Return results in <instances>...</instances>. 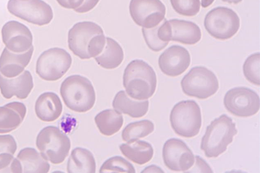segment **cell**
<instances>
[{"instance_id":"6da1fadb","label":"cell","mask_w":260,"mask_h":173,"mask_svg":"<svg viewBox=\"0 0 260 173\" xmlns=\"http://www.w3.org/2000/svg\"><path fill=\"white\" fill-rule=\"evenodd\" d=\"M69 49L81 59H89L102 53L106 37L100 25L91 21L79 22L69 31Z\"/></svg>"},{"instance_id":"7a4b0ae2","label":"cell","mask_w":260,"mask_h":173,"mask_svg":"<svg viewBox=\"0 0 260 173\" xmlns=\"http://www.w3.org/2000/svg\"><path fill=\"white\" fill-rule=\"evenodd\" d=\"M156 75L152 67L143 60L131 61L124 70L123 86L127 94L137 100H146L155 94Z\"/></svg>"},{"instance_id":"3957f363","label":"cell","mask_w":260,"mask_h":173,"mask_svg":"<svg viewBox=\"0 0 260 173\" xmlns=\"http://www.w3.org/2000/svg\"><path fill=\"white\" fill-rule=\"evenodd\" d=\"M236 125L226 114L212 121L202 137L201 149L208 158H216L227 150L236 135Z\"/></svg>"},{"instance_id":"277c9868","label":"cell","mask_w":260,"mask_h":173,"mask_svg":"<svg viewBox=\"0 0 260 173\" xmlns=\"http://www.w3.org/2000/svg\"><path fill=\"white\" fill-rule=\"evenodd\" d=\"M60 92L67 108L74 112L84 113L90 111L94 106V88L85 77L69 76L61 85Z\"/></svg>"},{"instance_id":"5b68a950","label":"cell","mask_w":260,"mask_h":173,"mask_svg":"<svg viewBox=\"0 0 260 173\" xmlns=\"http://www.w3.org/2000/svg\"><path fill=\"white\" fill-rule=\"evenodd\" d=\"M170 121L173 130L179 136L188 139L197 136L202 126L200 106L194 100L178 102L172 109Z\"/></svg>"},{"instance_id":"8992f818","label":"cell","mask_w":260,"mask_h":173,"mask_svg":"<svg viewBox=\"0 0 260 173\" xmlns=\"http://www.w3.org/2000/svg\"><path fill=\"white\" fill-rule=\"evenodd\" d=\"M37 147L41 155L53 164L62 163L68 156L71 142L58 127L48 126L38 134Z\"/></svg>"},{"instance_id":"52a82bcc","label":"cell","mask_w":260,"mask_h":173,"mask_svg":"<svg viewBox=\"0 0 260 173\" xmlns=\"http://www.w3.org/2000/svg\"><path fill=\"white\" fill-rule=\"evenodd\" d=\"M181 85L185 94L199 99L211 97L219 88L216 76L204 66L191 68L182 79Z\"/></svg>"},{"instance_id":"ba28073f","label":"cell","mask_w":260,"mask_h":173,"mask_svg":"<svg viewBox=\"0 0 260 173\" xmlns=\"http://www.w3.org/2000/svg\"><path fill=\"white\" fill-rule=\"evenodd\" d=\"M204 26L211 37L217 40H227L239 31L240 20L232 9L217 7L208 13L205 18Z\"/></svg>"},{"instance_id":"9c48e42d","label":"cell","mask_w":260,"mask_h":173,"mask_svg":"<svg viewBox=\"0 0 260 173\" xmlns=\"http://www.w3.org/2000/svg\"><path fill=\"white\" fill-rule=\"evenodd\" d=\"M72 64V56L66 50L52 48L38 57L36 72L44 81H57L69 71Z\"/></svg>"},{"instance_id":"30bf717a","label":"cell","mask_w":260,"mask_h":173,"mask_svg":"<svg viewBox=\"0 0 260 173\" xmlns=\"http://www.w3.org/2000/svg\"><path fill=\"white\" fill-rule=\"evenodd\" d=\"M8 9L15 17L39 26L50 24L53 18L52 8L43 0H9Z\"/></svg>"},{"instance_id":"8fae6325","label":"cell","mask_w":260,"mask_h":173,"mask_svg":"<svg viewBox=\"0 0 260 173\" xmlns=\"http://www.w3.org/2000/svg\"><path fill=\"white\" fill-rule=\"evenodd\" d=\"M223 103L231 114L239 117H249L259 111L260 100L257 93L252 89L238 87L226 93Z\"/></svg>"},{"instance_id":"7c38bea8","label":"cell","mask_w":260,"mask_h":173,"mask_svg":"<svg viewBox=\"0 0 260 173\" xmlns=\"http://www.w3.org/2000/svg\"><path fill=\"white\" fill-rule=\"evenodd\" d=\"M129 12L135 23L150 28L165 20L166 8L160 0H131Z\"/></svg>"},{"instance_id":"4fadbf2b","label":"cell","mask_w":260,"mask_h":173,"mask_svg":"<svg viewBox=\"0 0 260 173\" xmlns=\"http://www.w3.org/2000/svg\"><path fill=\"white\" fill-rule=\"evenodd\" d=\"M162 158L165 164L175 171L190 169L194 165L193 153L182 140L171 139L167 141L162 149Z\"/></svg>"},{"instance_id":"5bb4252c","label":"cell","mask_w":260,"mask_h":173,"mask_svg":"<svg viewBox=\"0 0 260 173\" xmlns=\"http://www.w3.org/2000/svg\"><path fill=\"white\" fill-rule=\"evenodd\" d=\"M2 39L6 48L16 53L26 52L33 46V35L26 25L10 21L3 25Z\"/></svg>"},{"instance_id":"9a60e30c","label":"cell","mask_w":260,"mask_h":173,"mask_svg":"<svg viewBox=\"0 0 260 173\" xmlns=\"http://www.w3.org/2000/svg\"><path fill=\"white\" fill-rule=\"evenodd\" d=\"M191 63L188 51L180 46H172L160 54L158 59L159 68L165 75L177 77L187 70Z\"/></svg>"},{"instance_id":"2e32d148","label":"cell","mask_w":260,"mask_h":173,"mask_svg":"<svg viewBox=\"0 0 260 173\" xmlns=\"http://www.w3.org/2000/svg\"><path fill=\"white\" fill-rule=\"evenodd\" d=\"M34 86L33 78L27 70L12 78H6L0 73V90L6 99L16 96L18 98L24 100L28 97Z\"/></svg>"},{"instance_id":"e0dca14e","label":"cell","mask_w":260,"mask_h":173,"mask_svg":"<svg viewBox=\"0 0 260 173\" xmlns=\"http://www.w3.org/2000/svg\"><path fill=\"white\" fill-rule=\"evenodd\" d=\"M34 47L32 46L26 52L16 53L5 48L0 56V73L6 78H15L24 72L29 64Z\"/></svg>"},{"instance_id":"ac0fdd59","label":"cell","mask_w":260,"mask_h":173,"mask_svg":"<svg viewBox=\"0 0 260 173\" xmlns=\"http://www.w3.org/2000/svg\"><path fill=\"white\" fill-rule=\"evenodd\" d=\"M170 41L183 44L194 45L202 37L200 27L194 22L174 19L168 21Z\"/></svg>"},{"instance_id":"d6986e66","label":"cell","mask_w":260,"mask_h":173,"mask_svg":"<svg viewBox=\"0 0 260 173\" xmlns=\"http://www.w3.org/2000/svg\"><path fill=\"white\" fill-rule=\"evenodd\" d=\"M35 113L44 122H53L62 114L63 106L59 96L47 92L41 94L35 103Z\"/></svg>"},{"instance_id":"ffe728a7","label":"cell","mask_w":260,"mask_h":173,"mask_svg":"<svg viewBox=\"0 0 260 173\" xmlns=\"http://www.w3.org/2000/svg\"><path fill=\"white\" fill-rule=\"evenodd\" d=\"M26 113V107L20 102H12L0 107V133L17 129L23 122Z\"/></svg>"},{"instance_id":"44dd1931","label":"cell","mask_w":260,"mask_h":173,"mask_svg":"<svg viewBox=\"0 0 260 173\" xmlns=\"http://www.w3.org/2000/svg\"><path fill=\"white\" fill-rule=\"evenodd\" d=\"M112 106L121 114L129 115L132 118H139L145 115L149 110L148 100H137L132 98L127 93L120 91L115 96Z\"/></svg>"},{"instance_id":"7402d4cb","label":"cell","mask_w":260,"mask_h":173,"mask_svg":"<svg viewBox=\"0 0 260 173\" xmlns=\"http://www.w3.org/2000/svg\"><path fill=\"white\" fill-rule=\"evenodd\" d=\"M17 159L21 163L22 172L47 173L50 170L49 163L35 149L27 147L22 149Z\"/></svg>"},{"instance_id":"603a6c76","label":"cell","mask_w":260,"mask_h":173,"mask_svg":"<svg viewBox=\"0 0 260 173\" xmlns=\"http://www.w3.org/2000/svg\"><path fill=\"white\" fill-rule=\"evenodd\" d=\"M69 173H94L96 163L92 153L86 149L77 147L71 153L67 163Z\"/></svg>"},{"instance_id":"cb8c5ba5","label":"cell","mask_w":260,"mask_h":173,"mask_svg":"<svg viewBox=\"0 0 260 173\" xmlns=\"http://www.w3.org/2000/svg\"><path fill=\"white\" fill-rule=\"evenodd\" d=\"M122 154L130 161L140 165L149 162L153 156V149L149 143L136 140L122 144L120 146Z\"/></svg>"},{"instance_id":"d4e9b609","label":"cell","mask_w":260,"mask_h":173,"mask_svg":"<svg viewBox=\"0 0 260 173\" xmlns=\"http://www.w3.org/2000/svg\"><path fill=\"white\" fill-rule=\"evenodd\" d=\"M95 61L102 68L112 70L119 66L124 59V52L120 45L111 38H106L104 50L95 57Z\"/></svg>"},{"instance_id":"484cf974","label":"cell","mask_w":260,"mask_h":173,"mask_svg":"<svg viewBox=\"0 0 260 173\" xmlns=\"http://www.w3.org/2000/svg\"><path fill=\"white\" fill-rule=\"evenodd\" d=\"M95 123L102 134L110 136L121 129L124 120L120 112L114 110H107L96 115Z\"/></svg>"},{"instance_id":"4316f807","label":"cell","mask_w":260,"mask_h":173,"mask_svg":"<svg viewBox=\"0 0 260 173\" xmlns=\"http://www.w3.org/2000/svg\"><path fill=\"white\" fill-rule=\"evenodd\" d=\"M155 126L152 121L147 120L137 121L127 125L122 132V139L130 143L148 136L152 133Z\"/></svg>"},{"instance_id":"83f0119b","label":"cell","mask_w":260,"mask_h":173,"mask_svg":"<svg viewBox=\"0 0 260 173\" xmlns=\"http://www.w3.org/2000/svg\"><path fill=\"white\" fill-rule=\"evenodd\" d=\"M99 172L135 173L136 171L133 165L127 160L121 156H114L103 163Z\"/></svg>"},{"instance_id":"f1b7e54d","label":"cell","mask_w":260,"mask_h":173,"mask_svg":"<svg viewBox=\"0 0 260 173\" xmlns=\"http://www.w3.org/2000/svg\"><path fill=\"white\" fill-rule=\"evenodd\" d=\"M260 54H251L244 63L243 74L248 81L253 85L259 86Z\"/></svg>"},{"instance_id":"f546056e","label":"cell","mask_w":260,"mask_h":173,"mask_svg":"<svg viewBox=\"0 0 260 173\" xmlns=\"http://www.w3.org/2000/svg\"><path fill=\"white\" fill-rule=\"evenodd\" d=\"M174 10L185 17H194L201 9L200 0H170Z\"/></svg>"},{"instance_id":"4dcf8cb0","label":"cell","mask_w":260,"mask_h":173,"mask_svg":"<svg viewBox=\"0 0 260 173\" xmlns=\"http://www.w3.org/2000/svg\"><path fill=\"white\" fill-rule=\"evenodd\" d=\"M159 25L156 27L150 28H142V32L144 40L146 41L147 46L151 50L158 52L161 51L167 46L168 44L163 43L159 39L158 36V29Z\"/></svg>"},{"instance_id":"1f68e13d","label":"cell","mask_w":260,"mask_h":173,"mask_svg":"<svg viewBox=\"0 0 260 173\" xmlns=\"http://www.w3.org/2000/svg\"><path fill=\"white\" fill-rule=\"evenodd\" d=\"M0 172H22L20 161L10 153L0 155Z\"/></svg>"},{"instance_id":"d6a6232c","label":"cell","mask_w":260,"mask_h":173,"mask_svg":"<svg viewBox=\"0 0 260 173\" xmlns=\"http://www.w3.org/2000/svg\"><path fill=\"white\" fill-rule=\"evenodd\" d=\"M17 150V144L14 137L10 134L0 135V155L10 153L14 155Z\"/></svg>"},{"instance_id":"836d02e7","label":"cell","mask_w":260,"mask_h":173,"mask_svg":"<svg viewBox=\"0 0 260 173\" xmlns=\"http://www.w3.org/2000/svg\"><path fill=\"white\" fill-rule=\"evenodd\" d=\"M196 164L190 171H186L184 172H213L210 166L208 163L200 158V156H196Z\"/></svg>"},{"instance_id":"e575fe53","label":"cell","mask_w":260,"mask_h":173,"mask_svg":"<svg viewBox=\"0 0 260 173\" xmlns=\"http://www.w3.org/2000/svg\"><path fill=\"white\" fill-rule=\"evenodd\" d=\"M100 0H84L83 4L75 11L79 14H84L92 10Z\"/></svg>"},{"instance_id":"d590c367","label":"cell","mask_w":260,"mask_h":173,"mask_svg":"<svg viewBox=\"0 0 260 173\" xmlns=\"http://www.w3.org/2000/svg\"><path fill=\"white\" fill-rule=\"evenodd\" d=\"M60 6L67 9H76L79 8L81 6L84 0H56Z\"/></svg>"},{"instance_id":"8d00e7d4","label":"cell","mask_w":260,"mask_h":173,"mask_svg":"<svg viewBox=\"0 0 260 173\" xmlns=\"http://www.w3.org/2000/svg\"><path fill=\"white\" fill-rule=\"evenodd\" d=\"M164 172L161 168L155 165L148 166L142 172Z\"/></svg>"},{"instance_id":"74e56055","label":"cell","mask_w":260,"mask_h":173,"mask_svg":"<svg viewBox=\"0 0 260 173\" xmlns=\"http://www.w3.org/2000/svg\"><path fill=\"white\" fill-rule=\"evenodd\" d=\"M214 0H202L201 5L202 8H207L213 4Z\"/></svg>"},{"instance_id":"f35d334b","label":"cell","mask_w":260,"mask_h":173,"mask_svg":"<svg viewBox=\"0 0 260 173\" xmlns=\"http://www.w3.org/2000/svg\"><path fill=\"white\" fill-rule=\"evenodd\" d=\"M223 2H226L230 3V4L237 5L239 4L240 2H242V0H222Z\"/></svg>"}]
</instances>
